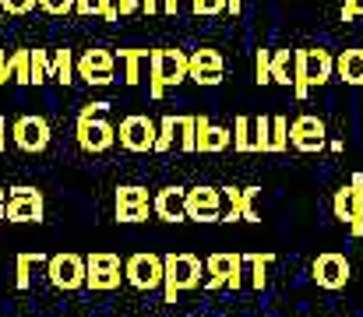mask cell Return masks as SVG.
I'll return each mask as SVG.
<instances>
[{
  "label": "cell",
  "mask_w": 363,
  "mask_h": 317,
  "mask_svg": "<svg viewBox=\"0 0 363 317\" xmlns=\"http://www.w3.org/2000/svg\"><path fill=\"white\" fill-rule=\"evenodd\" d=\"M335 78V57L325 46L293 50V96L307 99L311 89H321Z\"/></svg>",
  "instance_id": "6da1fadb"
},
{
  "label": "cell",
  "mask_w": 363,
  "mask_h": 317,
  "mask_svg": "<svg viewBox=\"0 0 363 317\" xmlns=\"http://www.w3.org/2000/svg\"><path fill=\"white\" fill-rule=\"evenodd\" d=\"M187 78H191V57L184 50H173V46L152 50V57H148V96L152 99H162L166 89H173Z\"/></svg>",
  "instance_id": "7a4b0ae2"
},
{
  "label": "cell",
  "mask_w": 363,
  "mask_h": 317,
  "mask_svg": "<svg viewBox=\"0 0 363 317\" xmlns=\"http://www.w3.org/2000/svg\"><path fill=\"white\" fill-rule=\"evenodd\" d=\"M162 261H166V279H162V296H166V304H177V296L184 293V289H198L201 286V275H205V265H201V257L198 254H162Z\"/></svg>",
  "instance_id": "3957f363"
},
{
  "label": "cell",
  "mask_w": 363,
  "mask_h": 317,
  "mask_svg": "<svg viewBox=\"0 0 363 317\" xmlns=\"http://www.w3.org/2000/svg\"><path fill=\"white\" fill-rule=\"evenodd\" d=\"M123 279H127V286L138 289V293L159 289L162 279H166V261H162V254H152V250L130 254V257L123 261Z\"/></svg>",
  "instance_id": "277c9868"
},
{
  "label": "cell",
  "mask_w": 363,
  "mask_h": 317,
  "mask_svg": "<svg viewBox=\"0 0 363 317\" xmlns=\"http://www.w3.org/2000/svg\"><path fill=\"white\" fill-rule=\"evenodd\" d=\"M74 138H78V148H82V152L99 155V152L113 148V141H117V127L106 120V113H78Z\"/></svg>",
  "instance_id": "5b68a950"
},
{
  "label": "cell",
  "mask_w": 363,
  "mask_h": 317,
  "mask_svg": "<svg viewBox=\"0 0 363 317\" xmlns=\"http://www.w3.org/2000/svg\"><path fill=\"white\" fill-rule=\"evenodd\" d=\"M85 289H92V293H113V289H121L123 279V265L117 254H110V250H92L89 257H85Z\"/></svg>",
  "instance_id": "8992f818"
},
{
  "label": "cell",
  "mask_w": 363,
  "mask_h": 317,
  "mask_svg": "<svg viewBox=\"0 0 363 317\" xmlns=\"http://www.w3.org/2000/svg\"><path fill=\"white\" fill-rule=\"evenodd\" d=\"M205 268H208V282H205L208 293L212 289H230V293L243 289V254L216 250V254H208Z\"/></svg>",
  "instance_id": "52a82bcc"
},
{
  "label": "cell",
  "mask_w": 363,
  "mask_h": 317,
  "mask_svg": "<svg viewBox=\"0 0 363 317\" xmlns=\"http://www.w3.org/2000/svg\"><path fill=\"white\" fill-rule=\"evenodd\" d=\"M155 138H159V123H155L152 116H145V113H130V116H123L121 127H117V141H121V148L134 152V155H141V152H155Z\"/></svg>",
  "instance_id": "ba28073f"
},
{
  "label": "cell",
  "mask_w": 363,
  "mask_h": 317,
  "mask_svg": "<svg viewBox=\"0 0 363 317\" xmlns=\"http://www.w3.org/2000/svg\"><path fill=\"white\" fill-rule=\"evenodd\" d=\"M85 257L82 254H53L46 257V275H50V286L60 289V293H74V289H85Z\"/></svg>",
  "instance_id": "9c48e42d"
},
{
  "label": "cell",
  "mask_w": 363,
  "mask_h": 317,
  "mask_svg": "<svg viewBox=\"0 0 363 317\" xmlns=\"http://www.w3.org/2000/svg\"><path fill=\"white\" fill-rule=\"evenodd\" d=\"M350 275H353V265H350V257H346V254H335V250H325V254H318V257H314V265H311V279H314L321 289H328V293H335V289H346Z\"/></svg>",
  "instance_id": "30bf717a"
},
{
  "label": "cell",
  "mask_w": 363,
  "mask_h": 317,
  "mask_svg": "<svg viewBox=\"0 0 363 317\" xmlns=\"http://www.w3.org/2000/svg\"><path fill=\"white\" fill-rule=\"evenodd\" d=\"M74 74L85 85H110L117 74V53L113 50H85L74 57Z\"/></svg>",
  "instance_id": "8fae6325"
},
{
  "label": "cell",
  "mask_w": 363,
  "mask_h": 317,
  "mask_svg": "<svg viewBox=\"0 0 363 317\" xmlns=\"http://www.w3.org/2000/svg\"><path fill=\"white\" fill-rule=\"evenodd\" d=\"M223 187H187L184 211L191 222H223Z\"/></svg>",
  "instance_id": "7c38bea8"
},
{
  "label": "cell",
  "mask_w": 363,
  "mask_h": 317,
  "mask_svg": "<svg viewBox=\"0 0 363 317\" xmlns=\"http://www.w3.org/2000/svg\"><path fill=\"white\" fill-rule=\"evenodd\" d=\"M11 134H14V145H18L21 152H28V155L46 152V148H50V138H53L50 120L39 116V113H25V116H18Z\"/></svg>",
  "instance_id": "4fadbf2b"
},
{
  "label": "cell",
  "mask_w": 363,
  "mask_h": 317,
  "mask_svg": "<svg viewBox=\"0 0 363 317\" xmlns=\"http://www.w3.org/2000/svg\"><path fill=\"white\" fill-rule=\"evenodd\" d=\"M46 201L35 187H11L7 194V222H43Z\"/></svg>",
  "instance_id": "5bb4252c"
},
{
  "label": "cell",
  "mask_w": 363,
  "mask_h": 317,
  "mask_svg": "<svg viewBox=\"0 0 363 317\" xmlns=\"http://www.w3.org/2000/svg\"><path fill=\"white\" fill-rule=\"evenodd\" d=\"M325 134H328L325 120L314 116V113H303V116H296L293 127H289V145H293L296 152H321V148H325Z\"/></svg>",
  "instance_id": "9a60e30c"
},
{
  "label": "cell",
  "mask_w": 363,
  "mask_h": 317,
  "mask_svg": "<svg viewBox=\"0 0 363 317\" xmlns=\"http://www.w3.org/2000/svg\"><path fill=\"white\" fill-rule=\"evenodd\" d=\"M187 57H191V82H198V85H219V82H223L226 60H223L219 50L201 46V50H194V53H187Z\"/></svg>",
  "instance_id": "2e32d148"
},
{
  "label": "cell",
  "mask_w": 363,
  "mask_h": 317,
  "mask_svg": "<svg viewBox=\"0 0 363 317\" xmlns=\"http://www.w3.org/2000/svg\"><path fill=\"white\" fill-rule=\"evenodd\" d=\"M233 145V130L223 127V123H212L208 116H198V152H226Z\"/></svg>",
  "instance_id": "e0dca14e"
},
{
  "label": "cell",
  "mask_w": 363,
  "mask_h": 317,
  "mask_svg": "<svg viewBox=\"0 0 363 317\" xmlns=\"http://www.w3.org/2000/svg\"><path fill=\"white\" fill-rule=\"evenodd\" d=\"M184 194H187V187H162V191L152 198L155 218H162V222H184V218H187V211H184Z\"/></svg>",
  "instance_id": "ac0fdd59"
},
{
  "label": "cell",
  "mask_w": 363,
  "mask_h": 317,
  "mask_svg": "<svg viewBox=\"0 0 363 317\" xmlns=\"http://www.w3.org/2000/svg\"><path fill=\"white\" fill-rule=\"evenodd\" d=\"M335 78L346 85H363V46H350L335 57Z\"/></svg>",
  "instance_id": "d6986e66"
},
{
  "label": "cell",
  "mask_w": 363,
  "mask_h": 317,
  "mask_svg": "<svg viewBox=\"0 0 363 317\" xmlns=\"http://www.w3.org/2000/svg\"><path fill=\"white\" fill-rule=\"evenodd\" d=\"M332 211H335V218L346 222V226L357 222V218H360V187H353V184L339 187L335 198H332Z\"/></svg>",
  "instance_id": "ffe728a7"
},
{
  "label": "cell",
  "mask_w": 363,
  "mask_h": 317,
  "mask_svg": "<svg viewBox=\"0 0 363 317\" xmlns=\"http://www.w3.org/2000/svg\"><path fill=\"white\" fill-rule=\"evenodd\" d=\"M275 265V254L272 250H254V254H243V268H250V286L257 293L268 289V268Z\"/></svg>",
  "instance_id": "44dd1931"
},
{
  "label": "cell",
  "mask_w": 363,
  "mask_h": 317,
  "mask_svg": "<svg viewBox=\"0 0 363 317\" xmlns=\"http://www.w3.org/2000/svg\"><path fill=\"white\" fill-rule=\"evenodd\" d=\"M148 57H152V50H117V60L123 64V82L127 85L141 82V67H145Z\"/></svg>",
  "instance_id": "7402d4cb"
},
{
  "label": "cell",
  "mask_w": 363,
  "mask_h": 317,
  "mask_svg": "<svg viewBox=\"0 0 363 317\" xmlns=\"http://www.w3.org/2000/svg\"><path fill=\"white\" fill-rule=\"evenodd\" d=\"M272 82L275 85H293V50H272Z\"/></svg>",
  "instance_id": "603a6c76"
},
{
  "label": "cell",
  "mask_w": 363,
  "mask_h": 317,
  "mask_svg": "<svg viewBox=\"0 0 363 317\" xmlns=\"http://www.w3.org/2000/svg\"><path fill=\"white\" fill-rule=\"evenodd\" d=\"M233 152H240V155L254 152V120L243 113L233 120Z\"/></svg>",
  "instance_id": "cb8c5ba5"
},
{
  "label": "cell",
  "mask_w": 363,
  "mask_h": 317,
  "mask_svg": "<svg viewBox=\"0 0 363 317\" xmlns=\"http://www.w3.org/2000/svg\"><path fill=\"white\" fill-rule=\"evenodd\" d=\"M43 261V254H32V250H21L14 257V286L18 289H28L32 286V268Z\"/></svg>",
  "instance_id": "d4e9b609"
},
{
  "label": "cell",
  "mask_w": 363,
  "mask_h": 317,
  "mask_svg": "<svg viewBox=\"0 0 363 317\" xmlns=\"http://www.w3.org/2000/svg\"><path fill=\"white\" fill-rule=\"evenodd\" d=\"M78 74H74V50H57L53 53V82H60V85H71Z\"/></svg>",
  "instance_id": "484cf974"
},
{
  "label": "cell",
  "mask_w": 363,
  "mask_h": 317,
  "mask_svg": "<svg viewBox=\"0 0 363 317\" xmlns=\"http://www.w3.org/2000/svg\"><path fill=\"white\" fill-rule=\"evenodd\" d=\"M117 208H141V205H152V194L148 187H138V184H127V187H117Z\"/></svg>",
  "instance_id": "4316f807"
},
{
  "label": "cell",
  "mask_w": 363,
  "mask_h": 317,
  "mask_svg": "<svg viewBox=\"0 0 363 317\" xmlns=\"http://www.w3.org/2000/svg\"><path fill=\"white\" fill-rule=\"evenodd\" d=\"M11 82L32 85V50H14L11 53Z\"/></svg>",
  "instance_id": "83f0119b"
},
{
  "label": "cell",
  "mask_w": 363,
  "mask_h": 317,
  "mask_svg": "<svg viewBox=\"0 0 363 317\" xmlns=\"http://www.w3.org/2000/svg\"><path fill=\"white\" fill-rule=\"evenodd\" d=\"M43 82H53V57L50 50H32V85H43Z\"/></svg>",
  "instance_id": "f1b7e54d"
},
{
  "label": "cell",
  "mask_w": 363,
  "mask_h": 317,
  "mask_svg": "<svg viewBox=\"0 0 363 317\" xmlns=\"http://www.w3.org/2000/svg\"><path fill=\"white\" fill-rule=\"evenodd\" d=\"M180 134V116H162L159 120V138H155V152H169L173 141Z\"/></svg>",
  "instance_id": "f546056e"
},
{
  "label": "cell",
  "mask_w": 363,
  "mask_h": 317,
  "mask_svg": "<svg viewBox=\"0 0 363 317\" xmlns=\"http://www.w3.org/2000/svg\"><path fill=\"white\" fill-rule=\"evenodd\" d=\"M177 145H180V152H198V116H180Z\"/></svg>",
  "instance_id": "4dcf8cb0"
},
{
  "label": "cell",
  "mask_w": 363,
  "mask_h": 317,
  "mask_svg": "<svg viewBox=\"0 0 363 317\" xmlns=\"http://www.w3.org/2000/svg\"><path fill=\"white\" fill-rule=\"evenodd\" d=\"M272 148V116H254V152H268Z\"/></svg>",
  "instance_id": "1f68e13d"
},
{
  "label": "cell",
  "mask_w": 363,
  "mask_h": 317,
  "mask_svg": "<svg viewBox=\"0 0 363 317\" xmlns=\"http://www.w3.org/2000/svg\"><path fill=\"white\" fill-rule=\"evenodd\" d=\"M254 82L257 85H268L272 82V50H254Z\"/></svg>",
  "instance_id": "d6a6232c"
},
{
  "label": "cell",
  "mask_w": 363,
  "mask_h": 317,
  "mask_svg": "<svg viewBox=\"0 0 363 317\" xmlns=\"http://www.w3.org/2000/svg\"><path fill=\"white\" fill-rule=\"evenodd\" d=\"M286 148H289V120L272 116V148L268 152H286Z\"/></svg>",
  "instance_id": "836d02e7"
},
{
  "label": "cell",
  "mask_w": 363,
  "mask_h": 317,
  "mask_svg": "<svg viewBox=\"0 0 363 317\" xmlns=\"http://www.w3.org/2000/svg\"><path fill=\"white\" fill-rule=\"evenodd\" d=\"M257 194H261V187H243L240 191V218L243 222H261V211L254 208Z\"/></svg>",
  "instance_id": "e575fe53"
},
{
  "label": "cell",
  "mask_w": 363,
  "mask_h": 317,
  "mask_svg": "<svg viewBox=\"0 0 363 317\" xmlns=\"http://www.w3.org/2000/svg\"><path fill=\"white\" fill-rule=\"evenodd\" d=\"M191 11L198 18H216V14L226 11V0H191Z\"/></svg>",
  "instance_id": "d590c367"
},
{
  "label": "cell",
  "mask_w": 363,
  "mask_h": 317,
  "mask_svg": "<svg viewBox=\"0 0 363 317\" xmlns=\"http://www.w3.org/2000/svg\"><path fill=\"white\" fill-rule=\"evenodd\" d=\"M35 7H39V0H0V11H4V14H14V18L32 14Z\"/></svg>",
  "instance_id": "8d00e7d4"
},
{
  "label": "cell",
  "mask_w": 363,
  "mask_h": 317,
  "mask_svg": "<svg viewBox=\"0 0 363 317\" xmlns=\"http://www.w3.org/2000/svg\"><path fill=\"white\" fill-rule=\"evenodd\" d=\"M148 215H155L152 205H141V208H117L121 222H148Z\"/></svg>",
  "instance_id": "74e56055"
},
{
  "label": "cell",
  "mask_w": 363,
  "mask_h": 317,
  "mask_svg": "<svg viewBox=\"0 0 363 317\" xmlns=\"http://www.w3.org/2000/svg\"><path fill=\"white\" fill-rule=\"evenodd\" d=\"M39 7L46 11V14H71L74 11V0H39Z\"/></svg>",
  "instance_id": "f35d334b"
},
{
  "label": "cell",
  "mask_w": 363,
  "mask_h": 317,
  "mask_svg": "<svg viewBox=\"0 0 363 317\" xmlns=\"http://www.w3.org/2000/svg\"><path fill=\"white\" fill-rule=\"evenodd\" d=\"M96 14H99V18H106V21H121L117 0H96Z\"/></svg>",
  "instance_id": "ab89813d"
},
{
  "label": "cell",
  "mask_w": 363,
  "mask_h": 317,
  "mask_svg": "<svg viewBox=\"0 0 363 317\" xmlns=\"http://www.w3.org/2000/svg\"><path fill=\"white\" fill-rule=\"evenodd\" d=\"M342 21H353V18H363V0H346L342 11H339Z\"/></svg>",
  "instance_id": "60d3db41"
},
{
  "label": "cell",
  "mask_w": 363,
  "mask_h": 317,
  "mask_svg": "<svg viewBox=\"0 0 363 317\" xmlns=\"http://www.w3.org/2000/svg\"><path fill=\"white\" fill-rule=\"evenodd\" d=\"M11 82V57L0 50V85H7Z\"/></svg>",
  "instance_id": "b9f144b4"
},
{
  "label": "cell",
  "mask_w": 363,
  "mask_h": 317,
  "mask_svg": "<svg viewBox=\"0 0 363 317\" xmlns=\"http://www.w3.org/2000/svg\"><path fill=\"white\" fill-rule=\"evenodd\" d=\"M145 18H152L155 11H162V0H141V7H138Z\"/></svg>",
  "instance_id": "7bdbcfd3"
},
{
  "label": "cell",
  "mask_w": 363,
  "mask_h": 317,
  "mask_svg": "<svg viewBox=\"0 0 363 317\" xmlns=\"http://www.w3.org/2000/svg\"><path fill=\"white\" fill-rule=\"evenodd\" d=\"M74 11L89 18V14H96V0H74Z\"/></svg>",
  "instance_id": "ee69618b"
},
{
  "label": "cell",
  "mask_w": 363,
  "mask_h": 317,
  "mask_svg": "<svg viewBox=\"0 0 363 317\" xmlns=\"http://www.w3.org/2000/svg\"><path fill=\"white\" fill-rule=\"evenodd\" d=\"M138 7H141V0H117V11L121 14H134Z\"/></svg>",
  "instance_id": "f6af8a7d"
},
{
  "label": "cell",
  "mask_w": 363,
  "mask_h": 317,
  "mask_svg": "<svg viewBox=\"0 0 363 317\" xmlns=\"http://www.w3.org/2000/svg\"><path fill=\"white\" fill-rule=\"evenodd\" d=\"M240 11H243V0H226V14H230V18H237Z\"/></svg>",
  "instance_id": "bcb514c9"
},
{
  "label": "cell",
  "mask_w": 363,
  "mask_h": 317,
  "mask_svg": "<svg viewBox=\"0 0 363 317\" xmlns=\"http://www.w3.org/2000/svg\"><path fill=\"white\" fill-rule=\"evenodd\" d=\"M180 11V0H162V14H177Z\"/></svg>",
  "instance_id": "7dc6e473"
},
{
  "label": "cell",
  "mask_w": 363,
  "mask_h": 317,
  "mask_svg": "<svg viewBox=\"0 0 363 317\" xmlns=\"http://www.w3.org/2000/svg\"><path fill=\"white\" fill-rule=\"evenodd\" d=\"M4 218H7V191L0 187V222H4Z\"/></svg>",
  "instance_id": "c3c4849f"
},
{
  "label": "cell",
  "mask_w": 363,
  "mask_h": 317,
  "mask_svg": "<svg viewBox=\"0 0 363 317\" xmlns=\"http://www.w3.org/2000/svg\"><path fill=\"white\" fill-rule=\"evenodd\" d=\"M350 233H353V236L360 240V236H363V218H357V222H350Z\"/></svg>",
  "instance_id": "681fc988"
},
{
  "label": "cell",
  "mask_w": 363,
  "mask_h": 317,
  "mask_svg": "<svg viewBox=\"0 0 363 317\" xmlns=\"http://www.w3.org/2000/svg\"><path fill=\"white\" fill-rule=\"evenodd\" d=\"M4 130H7V120H4V116H0V152H4V148H7V134H4Z\"/></svg>",
  "instance_id": "f907efd6"
},
{
  "label": "cell",
  "mask_w": 363,
  "mask_h": 317,
  "mask_svg": "<svg viewBox=\"0 0 363 317\" xmlns=\"http://www.w3.org/2000/svg\"><path fill=\"white\" fill-rule=\"evenodd\" d=\"M360 218H363V187H360Z\"/></svg>",
  "instance_id": "816d5d0a"
}]
</instances>
